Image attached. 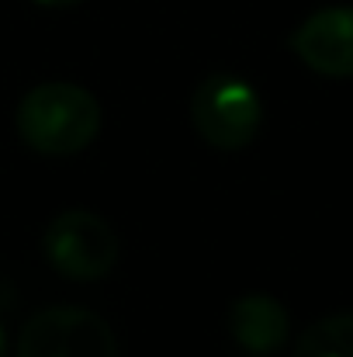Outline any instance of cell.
<instances>
[{
    "instance_id": "cell-2",
    "label": "cell",
    "mask_w": 353,
    "mask_h": 357,
    "mask_svg": "<svg viewBox=\"0 0 353 357\" xmlns=\"http://www.w3.org/2000/svg\"><path fill=\"white\" fill-rule=\"evenodd\" d=\"M191 121L208 146L233 153V149H246L256 139L263 125V105L253 84L219 70L198 84L191 98Z\"/></svg>"
},
{
    "instance_id": "cell-9",
    "label": "cell",
    "mask_w": 353,
    "mask_h": 357,
    "mask_svg": "<svg viewBox=\"0 0 353 357\" xmlns=\"http://www.w3.org/2000/svg\"><path fill=\"white\" fill-rule=\"evenodd\" d=\"M3 351H7V337H3V326H0V357H3Z\"/></svg>"
},
{
    "instance_id": "cell-1",
    "label": "cell",
    "mask_w": 353,
    "mask_h": 357,
    "mask_svg": "<svg viewBox=\"0 0 353 357\" xmlns=\"http://www.w3.org/2000/svg\"><path fill=\"white\" fill-rule=\"evenodd\" d=\"M17 135L42 156H73L101 132V105L77 84H38L17 105Z\"/></svg>"
},
{
    "instance_id": "cell-3",
    "label": "cell",
    "mask_w": 353,
    "mask_h": 357,
    "mask_svg": "<svg viewBox=\"0 0 353 357\" xmlns=\"http://www.w3.org/2000/svg\"><path fill=\"white\" fill-rule=\"evenodd\" d=\"M17 357H118V337L91 309L52 305L24 323Z\"/></svg>"
},
{
    "instance_id": "cell-4",
    "label": "cell",
    "mask_w": 353,
    "mask_h": 357,
    "mask_svg": "<svg viewBox=\"0 0 353 357\" xmlns=\"http://www.w3.org/2000/svg\"><path fill=\"white\" fill-rule=\"evenodd\" d=\"M45 257L70 281H97L115 271L118 236L101 215L66 208L45 229Z\"/></svg>"
},
{
    "instance_id": "cell-6",
    "label": "cell",
    "mask_w": 353,
    "mask_h": 357,
    "mask_svg": "<svg viewBox=\"0 0 353 357\" xmlns=\"http://www.w3.org/2000/svg\"><path fill=\"white\" fill-rule=\"evenodd\" d=\"M226 326H229V337L246 354L267 357V354H277L288 344L291 316H288V309L274 295L249 291V295H239L233 302Z\"/></svg>"
},
{
    "instance_id": "cell-8",
    "label": "cell",
    "mask_w": 353,
    "mask_h": 357,
    "mask_svg": "<svg viewBox=\"0 0 353 357\" xmlns=\"http://www.w3.org/2000/svg\"><path fill=\"white\" fill-rule=\"evenodd\" d=\"M35 3H42V7H73L80 0H35Z\"/></svg>"
},
{
    "instance_id": "cell-7",
    "label": "cell",
    "mask_w": 353,
    "mask_h": 357,
    "mask_svg": "<svg viewBox=\"0 0 353 357\" xmlns=\"http://www.w3.org/2000/svg\"><path fill=\"white\" fill-rule=\"evenodd\" d=\"M291 357H353V312L315 319L298 337Z\"/></svg>"
},
{
    "instance_id": "cell-5",
    "label": "cell",
    "mask_w": 353,
    "mask_h": 357,
    "mask_svg": "<svg viewBox=\"0 0 353 357\" xmlns=\"http://www.w3.org/2000/svg\"><path fill=\"white\" fill-rule=\"evenodd\" d=\"M291 52L319 77H353V7H322L288 38Z\"/></svg>"
}]
</instances>
